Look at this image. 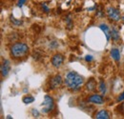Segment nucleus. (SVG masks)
<instances>
[{
	"label": "nucleus",
	"mask_w": 124,
	"mask_h": 119,
	"mask_svg": "<svg viewBox=\"0 0 124 119\" xmlns=\"http://www.w3.org/2000/svg\"><path fill=\"white\" fill-rule=\"evenodd\" d=\"M64 82L69 89L76 91L80 89L81 86L84 84V77L77 72H69L65 76Z\"/></svg>",
	"instance_id": "nucleus-1"
},
{
	"label": "nucleus",
	"mask_w": 124,
	"mask_h": 119,
	"mask_svg": "<svg viewBox=\"0 0 124 119\" xmlns=\"http://www.w3.org/2000/svg\"><path fill=\"white\" fill-rule=\"evenodd\" d=\"M29 46L25 43H16L11 48V53L15 58H21L28 54L29 52Z\"/></svg>",
	"instance_id": "nucleus-2"
},
{
	"label": "nucleus",
	"mask_w": 124,
	"mask_h": 119,
	"mask_svg": "<svg viewBox=\"0 0 124 119\" xmlns=\"http://www.w3.org/2000/svg\"><path fill=\"white\" fill-rule=\"evenodd\" d=\"M42 106H43V109H42V112L43 113H48V112H52L54 110V99L49 95H45Z\"/></svg>",
	"instance_id": "nucleus-3"
},
{
	"label": "nucleus",
	"mask_w": 124,
	"mask_h": 119,
	"mask_svg": "<svg viewBox=\"0 0 124 119\" xmlns=\"http://www.w3.org/2000/svg\"><path fill=\"white\" fill-rule=\"evenodd\" d=\"M107 15H108V17L111 20L116 21V22H117V21H119L121 19L120 12L117 9L113 8V7H109L107 9Z\"/></svg>",
	"instance_id": "nucleus-4"
},
{
	"label": "nucleus",
	"mask_w": 124,
	"mask_h": 119,
	"mask_svg": "<svg viewBox=\"0 0 124 119\" xmlns=\"http://www.w3.org/2000/svg\"><path fill=\"white\" fill-rule=\"evenodd\" d=\"M63 61H64V57L62 54H60V53L54 54L52 57V65L54 68H60L63 64Z\"/></svg>",
	"instance_id": "nucleus-5"
},
{
	"label": "nucleus",
	"mask_w": 124,
	"mask_h": 119,
	"mask_svg": "<svg viewBox=\"0 0 124 119\" xmlns=\"http://www.w3.org/2000/svg\"><path fill=\"white\" fill-rule=\"evenodd\" d=\"M10 71H11V62L9 60L5 59L1 65V74H2V76L6 77L9 74Z\"/></svg>",
	"instance_id": "nucleus-6"
},
{
	"label": "nucleus",
	"mask_w": 124,
	"mask_h": 119,
	"mask_svg": "<svg viewBox=\"0 0 124 119\" xmlns=\"http://www.w3.org/2000/svg\"><path fill=\"white\" fill-rule=\"evenodd\" d=\"M62 84V77L61 75L56 74L54 76L51 80V89H56Z\"/></svg>",
	"instance_id": "nucleus-7"
},
{
	"label": "nucleus",
	"mask_w": 124,
	"mask_h": 119,
	"mask_svg": "<svg viewBox=\"0 0 124 119\" xmlns=\"http://www.w3.org/2000/svg\"><path fill=\"white\" fill-rule=\"evenodd\" d=\"M88 101L90 103H93V104H96V105H102L104 103V100H103V97L99 94H93L89 97Z\"/></svg>",
	"instance_id": "nucleus-8"
},
{
	"label": "nucleus",
	"mask_w": 124,
	"mask_h": 119,
	"mask_svg": "<svg viewBox=\"0 0 124 119\" xmlns=\"http://www.w3.org/2000/svg\"><path fill=\"white\" fill-rule=\"evenodd\" d=\"M111 38L112 40H114L115 42H118L119 39H120V36H119V31L116 28L113 27L112 30H111Z\"/></svg>",
	"instance_id": "nucleus-9"
},
{
	"label": "nucleus",
	"mask_w": 124,
	"mask_h": 119,
	"mask_svg": "<svg viewBox=\"0 0 124 119\" xmlns=\"http://www.w3.org/2000/svg\"><path fill=\"white\" fill-rule=\"evenodd\" d=\"M110 53H111L112 58L116 62H119V60H120V52H119L118 49H112Z\"/></svg>",
	"instance_id": "nucleus-10"
},
{
	"label": "nucleus",
	"mask_w": 124,
	"mask_h": 119,
	"mask_svg": "<svg viewBox=\"0 0 124 119\" xmlns=\"http://www.w3.org/2000/svg\"><path fill=\"white\" fill-rule=\"evenodd\" d=\"M99 28H100V30L104 32L107 41H109V40L111 39V30H109L108 26H107L106 24H100V25H99Z\"/></svg>",
	"instance_id": "nucleus-11"
},
{
	"label": "nucleus",
	"mask_w": 124,
	"mask_h": 119,
	"mask_svg": "<svg viewBox=\"0 0 124 119\" xmlns=\"http://www.w3.org/2000/svg\"><path fill=\"white\" fill-rule=\"evenodd\" d=\"M95 118L97 119H109L110 118V115H109L108 112L105 111V110H101L100 112H98L96 114H95Z\"/></svg>",
	"instance_id": "nucleus-12"
},
{
	"label": "nucleus",
	"mask_w": 124,
	"mask_h": 119,
	"mask_svg": "<svg viewBox=\"0 0 124 119\" xmlns=\"http://www.w3.org/2000/svg\"><path fill=\"white\" fill-rule=\"evenodd\" d=\"M95 87H96L95 81H94L93 79H91V80L87 83V85H86V89L89 90V91H93V89H95Z\"/></svg>",
	"instance_id": "nucleus-13"
},
{
	"label": "nucleus",
	"mask_w": 124,
	"mask_h": 119,
	"mask_svg": "<svg viewBox=\"0 0 124 119\" xmlns=\"http://www.w3.org/2000/svg\"><path fill=\"white\" fill-rule=\"evenodd\" d=\"M22 101L25 103V104H31L34 101V97L33 96H31V95H28V96H25L23 97Z\"/></svg>",
	"instance_id": "nucleus-14"
},
{
	"label": "nucleus",
	"mask_w": 124,
	"mask_h": 119,
	"mask_svg": "<svg viewBox=\"0 0 124 119\" xmlns=\"http://www.w3.org/2000/svg\"><path fill=\"white\" fill-rule=\"evenodd\" d=\"M99 90H100L102 95H104L106 93V84H105L104 81H100V83H99Z\"/></svg>",
	"instance_id": "nucleus-15"
},
{
	"label": "nucleus",
	"mask_w": 124,
	"mask_h": 119,
	"mask_svg": "<svg viewBox=\"0 0 124 119\" xmlns=\"http://www.w3.org/2000/svg\"><path fill=\"white\" fill-rule=\"evenodd\" d=\"M11 20H12V22H13L16 26H20V25L23 23L21 20H16V18H14V17H12V18H11Z\"/></svg>",
	"instance_id": "nucleus-16"
},
{
	"label": "nucleus",
	"mask_w": 124,
	"mask_h": 119,
	"mask_svg": "<svg viewBox=\"0 0 124 119\" xmlns=\"http://www.w3.org/2000/svg\"><path fill=\"white\" fill-rule=\"evenodd\" d=\"M25 3H26V0H18V2H17V7L22 8Z\"/></svg>",
	"instance_id": "nucleus-17"
},
{
	"label": "nucleus",
	"mask_w": 124,
	"mask_h": 119,
	"mask_svg": "<svg viewBox=\"0 0 124 119\" xmlns=\"http://www.w3.org/2000/svg\"><path fill=\"white\" fill-rule=\"evenodd\" d=\"M41 7H42V9H43V10H44L46 13H49V11H50V10H49V8L46 6V4H45V3H43V4L41 5Z\"/></svg>",
	"instance_id": "nucleus-18"
},
{
	"label": "nucleus",
	"mask_w": 124,
	"mask_h": 119,
	"mask_svg": "<svg viewBox=\"0 0 124 119\" xmlns=\"http://www.w3.org/2000/svg\"><path fill=\"white\" fill-rule=\"evenodd\" d=\"M123 100H124V91L120 94V95H119V96H118V98H117V101H118V102L123 101Z\"/></svg>",
	"instance_id": "nucleus-19"
},
{
	"label": "nucleus",
	"mask_w": 124,
	"mask_h": 119,
	"mask_svg": "<svg viewBox=\"0 0 124 119\" xmlns=\"http://www.w3.org/2000/svg\"><path fill=\"white\" fill-rule=\"evenodd\" d=\"M85 60H86L87 62H90V61H92V60H93V56H92V55H86Z\"/></svg>",
	"instance_id": "nucleus-20"
},
{
	"label": "nucleus",
	"mask_w": 124,
	"mask_h": 119,
	"mask_svg": "<svg viewBox=\"0 0 124 119\" xmlns=\"http://www.w3.org/2000/svg\"><path fill=\"white\" fill-rule=\"evenodd\" d=\"M32 114H33L34 116H38V115H39V113H38V112H37V111H34V109L32 110Z\"/></svg>",
	"instance_id": "nucleus-21"
},
{
	"label": "nucleus",
	"mask_w": 124,
	"mask_h": 119,
	"mask_svg": "<svg viewBox=\"0 0 124 119\" xmlns=\"http://www.w3.org/2000/svg\"><path fill=\"white\" fill-rule=\"evenodd\" d=\"M123 19H124V17H123Z\"/></svg>",
	"instance_id": "nucleus-22"
}]
</instances>
